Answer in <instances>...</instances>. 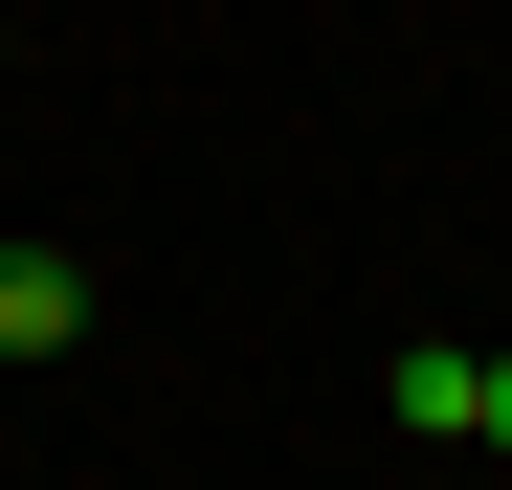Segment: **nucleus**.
I'll return each instance as SVG.
<instances>
[{
  "instance_id": "nucleus-1",
  "label": "nucleus",
  "mask_w": 512,
  "mask_h": 490,
  "mask_svg": "<svg viewBox=\"0 0 512 490\" xmlns=\"http://www.w3.org/2000/svg\"><path fill=\"white\" fill-rule=\"evenodd\" d=\"M90 335V268H67V245H0V357H67Z\"/></svg>"
},
{
  "instance_id": "nucleus-2",
  "label": "nucleus",
  "mask_w": 512,
  "mask_h": 490,
  "mask_svg": "<svg viewBox=\"0 0 512 490\" xmlns=\"http://www.w3.org/2000/svg\"><path fill=\"white\" fill-rule=\"evenodd\" d=\"M468 446H512V357H490V424H468Z\"/></svg>"
}]
</instances>
